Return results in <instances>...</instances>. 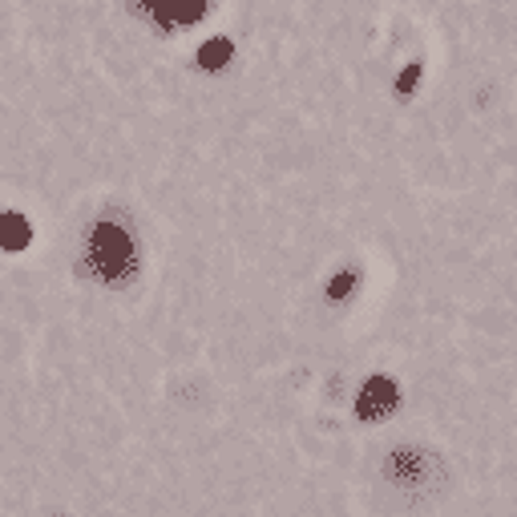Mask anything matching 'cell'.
Returning <instances> with one entry per match:
<instances>
[{
    "label": "cell",
    "instance_id": "1",
    "mask_svg": "<svg viewBox=\"0 0 517 517\" xmlns=\"http://www.w3.org/2000/svg\"><path fill=\"white\" fill-rule=\"evenodd\" d=\"M142 263L146 251L134 215L118 202L101 206L81 231V255H77L81 279L101 291H130L142 279Z\"/></svg>",
    "mask_w": 517,
    "mask_h": 517
},
{
    "label": "cell",
    "instance_id": "2",
    "mask_svg": "<svg viewBox=\"0 0 517 517\" xmlns=\"http://www.w3.org/2000/svg\"><path fill=\"white\" fill-rule=\"evenodd\" d=\"M206 5H211V0H138V9L162 29H186V25L202 21Z\"/></svg>",
    "mask_w": 517,
    "mask_h": 517
},
{
    "label": "cell",
    "instance_id": "3",
    "mask_svg": "<svg viewBox=\"0 0 517 517\" xmlns=\"http://www.w3.org/2000/svg\"><path fill=\"white\" fill-rule=\"evenodd\" d=\"M392 404H396V384L384 380V376H376V380L364 384L356 412H360L364 421H376V417H384V412H392Z\"/></svg>",
    "mask_w": 517,
    "mask_h": 517
},
{
    "label": "cell",
    "instance_id": "4",
    "mask_svg": "<svg viewBox=\"0 0 517 517\" xmlns=\"http://www.w3.org/2000/svg\"><path fill=\"white\" fill-rule=\"evenodd\" d=\"M33 243V227L21 211H0V251H25Z\"/></svg>",
    "mask_w": 517,
    "mask_h": 517
},
{
    "label": "cell",
    "instance_id": "5",
    "mask_svg": "<svg viewBox=\"0 0 517 517\" xmlns=\"http://www.w3.org/2000/svg\"><path fill=\"white\" fill-rule=\"evenodd\" d=\"M231 53H235V45H231L227 37H215V41H206V45L198 49V65L211 69V73H219V69L231 61Z\"/></svg>",
    "mask_w": 517,
    "mask_h": 517
},
{
    "label": "cell",
    "instance_id": "6",
    "mask_svg": "<svg viewBox=\"0 0 517 517\" xmlns=\"http://www.w3.org/2000/svg\"><path fill=\"white\" fill-rule=\"evenodd\" d=\"M352 287H356V275H352V271H344V275H340V279L328 287V295H332V299H344Z\"/></svg>",
    "mask_w": 517,
    "mask_h": 517
},
{
    "label": "cell",
    "instance_id": "7",
    "mask_svg": "<svg viewBox=\"0 0 517 517\" xmlns=\"http://www.w3.org/2000/svg\"><path fill=\"white\" fill-rule=\"evenodd\" d=\"M417 81H421V69H417V65H408V69L400 73V81H396V89H400V93H408V89H412V85H417Z\"/></svg>",
    "mask_w": 517,
    "mask_h": 517
}]
</instances>
